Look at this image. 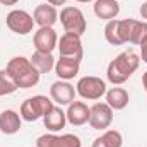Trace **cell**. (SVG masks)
I'll use <instances>...</instances> for the list:
<instances>
[{
  "mask_svg": "<svg viewBox=\"0 0 147 147\" xmlns=\"http://www.w3.org/2000/svg\"><path fill=\"white\" fill-rule=\"evenodd\" d=\"M29 60H31V63L36 67V70L39 74L51 72V70L55 69V62H57L51 53H41V51H34Z\"/></svg>",
  "mask_w": 147,
  "mask_h": 147,
  "instance_id": "cell-20",
  "label": "cell"
},
{
  "mask_svg": "<svg viewBox=\"0 0 147 147\" xmlns=\"http://www.w3.org/2000/svg\"><path fill=\"white\" fill-rule=\"evenodd\" d=\"M147 38V22L128 19V43L140 45Z\"/></svg>",
  "mask_w": 147,
  "mask_h": 147,
  "instance_id": "cell-19",
  "label": "cell"
},
{
  "mask_svg": "<svg viewBox=\"0 0 147 147\" xmlns=\"http://www.w3.org/2000/svg\"><path fill=\"white\" fill-rule=\"evenodd\" d=\"M67 115V121L74 127H80L89 123V116H91V108L82 103V101H72L69 105V108L65 111Z\"/></svg>",
  "mask_w": 147,
  "mask_h": 147,
  "instance_id": "cell-12",
  "label": "cell"
},
{
  "mask_svg": "<svg viewBox=\"0 0 147 147\" xmlns=\"http://www.w3.org/2000/svg\"><path fill=\"white\" fill-rule=\"evenodd\" d=\"M113 121V110L106 103H94L91 106L89 125L94 130H106Z\"/></svg>",
  "mask_w": 147,
  "mask_h": 147,
  "instance_id": "cell-10",
  "label": "cell"
},
{
  "mask_svg": "<svg viewBox=\"0 0 147 147\" xmlns=\"http://www.w3.org/2000/svg\"><path fill=\"white\" fill-rule=\"evenodd\" d=\"M94 14L105 21L116 19L120 14V3L116 0H94Z\"/></svg>",
  "mask_w": 147,
  "mask_h": 147,
  "instance_id": "cell-18",
  "label": "cell"
},
{
  "mask_svg": "<svg viewBox=\"0 0 147 147\" xmlns=\"http://www.w3.org/2000/svg\"><path fill=\"white\" fill-rule=\"evenodd\" d=\"M36 147H82V142L74 134H45L36 139Z\"/></svg>",
  "mask_w": 147,
  "mask_h": 147,
  "instance_id": "cell-8",
  "label": "cell"
},
{
  "mask_svg": "<svg viewBox=\"0 0 147 147\" xmlns=\"http://www.w3.org/2000/svg\"><path fill=\"white\" fill-rule=\"evenodd\" d=\"M75 91L80 98L89 99V101H96V99H101L106 94V82L101 77L86 75V77L79 79V82L75 86Z\"/></svg>",
  "mask_w": 147,
  "mask_h": 147,
  "instance_id": "cell-4",
  "label": "cell"
},
{
  "mask_svg": "<svg viewBox=\"0 0 147 147\" xmlns=\"http://www.w3.org/2000/svg\"><path fill=\"white\" fill-rule=\"evenodd\" d=\"M19 87L16 86V82L12 80V77L7 74V70H0V98L2 96H9L12 92H16Z\"/></svg>",
  "mask_w": 147,
  "mask_h": 147,
  "instance_id": "cell-23",
  "label": "cell"
},
{
  "mask_svg": "<svg viewBox=\"0 0 147 147\" xmlns=\"http://www.w3.org/2000/svg\"><path fill=\"white\" fill-rule=\"evenodd\" d=\"M21 115L14 110H3L0 113V132L5 135H14L21 130Z\"/></svg>",
  "mask_w": 147,
  "mask_h": 147,
  "instance_id": "cell-15",
  "label": "cell"
},
{
  "mask_svg": "<svg viewBox=\"0 0 147 147\" xmlns=\"http://www.w3.org/2000/svg\"><path fill=\"white\" fill-rule=\"evenodd\" d=\"M33 43H34L36 51L53 53V50L58 45V34L53 28H39L33 36Z\"/></svg>",
  "mask_w": 147,
  "mask_h": 147,
  "instance_id": "cell-11",
  "label": "cell"
},
{
  "mask_svg": "<svg viewBox=\"0 0 147 147\" xmlns=\"http://www.w3.org/2000/svg\"><path fill=\"white\" fill-rule=\"evenodd\" d=\"M75 2H80V3H87V2H92V0H75Z\"/></svg>",
  "mask_w": 147,
  "mask_h": 147,
  "instance_id": "cell-29",
  "label": "cell"
},
{
  "mask_svg": "<svg viewBox=\"0 0 147 147\" xmlns=\"http://www.w3.org/2000/svg\"><path fill=\"white\" fill-rule=\"evenodd\" d=\"M5 70L12 77V80L16 82V86L19 89L34 87L39 82V77H41V74L36 70V67L26 57H14V58H10L7 67H5Z\"/></svg>",
  "mask_w": 147,
  "mask_h": 147,
  "instance_id": "cell-2",
  "label": "cell"
},
{
  "mask_svg": "<svg viewBox=\"0 0 147 147\" xmlns=\"http://www.w3.org/2000/svg\"><path fill=\"white\" fill-rule=\"evenodd\" d=\"M142 86H144V91L147 92V70L142 74Z\"/></svg>",
  "mask_w": 147,
  "mask_h": 147,
  "instance_id": "cell-28",
  "label": "cell"
},
{
  "mask_svg": "<svg viewBox=\"0 0 147 147\" xmlns=\"http://www.w3.org/2000/svg\"><path fill=\"white\" fill-rule=\"evenodd\" d=\"M5 24H7V28H9L12 33L24 36V34H29V33L33 31V28H34V19H33V16H31L29 12L21 10V9H14V10H10V12L7 14Z\"/></svg>",
  "mask_w": 147,
  "mask_h": 147,
  "instance_id": "cell-6",
  "label": "cell"
},
{
  "mask_svg": "<svg viewBox=\"0 0 147 147\" xmlns=\"http://www.w3.org/2000/svg\"><path fill=\"white\" fill-rule=\"evenodd\" d=\"M43 123H45L46 130H50V132L55 134V132H60L62 128H65V125L69 121H67L65 111L62 110L60 106H53L51 110L43 116Z\"/></svg>",
  "mask_w": 147,
  "mask_h": 147,
  "instance_id": "cell-16",
  "label": "cell"
},
{
  "mask_svg": "<svg viewBox=\"0 0 147 147\" xmlns=\"http://www.w3.org/2000/svg\"><path fill=\"white\" fill-rule=\"evenodd\" d=\"M105 96H106V105L113 111H120L123 108H127V105L130 101L128 91L123 89V87H111L110 91H106Z\"/></svg>",
  "mask_w": 147,
  "mask_h": 147,
  "instance_id": "cell-17",
  "label": "cell"
},
{
  "mask_svg": "<svg viewBox=\"0 0 147 147\" xmlns=\"http://www.w3.org/2000/svg\"><path fill=\"white\" fill-rule=\"evenodd\" d=\"M33 19H34V24H38L39 28H53V24L58 21L57 7H53L50 3L36 5V9L33 12Z\"/></svg>",
  "mask_w": 147,
  "mask_h": 147,
  "instance_id": "cell-13",
  "label": "cell"
},
{
  "mask_svg": "<svg viewBox=\"0 0 147 147\" xmlns=\"http://www.w3.org/2000/svg\"><path fill=\"white\" fill-rule=\"evenodd\" d=\"M139 63H140V57L134 50H125L108 63L106 77L113 86L125 84L139 69Z\"/></svg>",
  "mask_w": 147,
  "mask_h": 147,
  "instance_id": "cell-1",
  "label": "cell"
},
{
  "mask_svg": "<svg viewBox=\"0 0 147 147\" xmlns=\"http://www.w3.org/2000/svg\"><path fill=\"white\" fill-rule=\"evenodd\" d=\"M53 106H55V105H53V101H51L50 98L38 94V96H33V98L26 99V101L21 105L19 115H21V118L26 120V121H36L39 118H43Z\"/></svg>",
  "mask_w": 147,
  "mask_h": 147,
  "instance_id": "cell-3",
  "label": "cell"
},
{
  "mask_svg": "<svg viewBox=\"0 0 147 147\" xmlns=\"http://www.w3.org/2000/svg\"><path fill=\"white\" fill-rule=\"evenodd\" d=\"M57 50H58L60 57H69V58H75V60H82V55H84L82 39H80V36L72 34V33H63L60 36Z\"/></svg>",
  "mask_w": 147,
  "mask_h": 147,
  "instance_id": "cell-7",
  "label": "cell"
},
{
  "mask_svg": "<svg viewBox=\"0 0 147 147\" xmlns=\"http://www.w3.org/2000/svg\"><path fill=\"white\" fill-rule=\"evenodd\" d=\"M139 12H140L142 19H146V21H147V0L142 3V5H140V10H139Z\"/></svg>",
  "mask_w": 147,
  "mask_h": 147,
  "instance_id": "cell-26",
  "label": "cell"
},
{
  "mask_svg": "<svg viewBox=\"0 0 147 147\" xmlns=\"http://www.w3.org/2000/svg\"><path fill=\"white\" fill-rule=\"evenodd\" d=\"M121 144H123V137L118 130H105L101 137L94 139L92 147H121Z\"/></svg>",
  "mask_w": 147,
  "mask_h": 147,
  "instance_id": "cell-21",
  "label": "cell"
},
{
  "mask_svg": "<svg viewBox=\"0 0 147 147\" xmlns=\"http://www.w3.org/2000/svg\"><path fill=\"white\" fill-rule=\"evenodd\" d=\"M80 69V60L69 58V57H60L55 62V72L58 75L60 80H70L74 79Z\"/></svg>",
  "mask_w": 147,
  "mask_h": 147,
  "instance_id": "cell-14",
  "label": "cell"
},
{
  "mask_svg": "<svg viewBox=\"0 0 147 147\" xmlns=\"http://www.w3.org/2000/svg\"><path fill=\"white\" fill-rule=\"evenodd\" d=\"M75 94H77V91L69 80H57L50 87L51 101L57 103L58 106H69L75 99Z\"/></svg>",
  "mask_w": 147,
  "mask_h": 147,
  "instance_id": "cell-9",
  "label": "cell"
},
{
  "mask_svg": "<svg viewBox=\"0 0 147 147\" xmlns=\"http://www.w3.org/2000/svg\"><path fill=\"white\" fill-rule=\"evenodd\" d=\"M140 46V60L144 62V63H147V38L139 45Z\"/></svg>",
  "mask_w": 147,
  "mask_h": 147,
  "instance_id": "cell-24",
  "label": "cell"
},
{
  "mask_svg": "<svg viewBox=\"0 0 147 147\" xmlns=\"http://www.w3.org/2000/svg\"><path fill=\"white\" fill-rule=\"evenodd\" d=\"M46 3H50L53 7H60V5H65L67 0H46Z\"/></svg>",
  "mask_w": 147,
  "mask_h": 147,
  "instance_id": "cell-25",
  "label": "cell"
},
{
  "mask_svg": "<svg viewBox=\"0 0 147 147\" xmlns=\"http://www.w3.org/2000/svg\"><path fill=\"white\" fill-rule=\"evenodd\" d=\"M105 39L113 46L123 45V41L120 38V33H118V19H111V21L106 22V26H105Z\"/></svg>",
  "mask_w": 147,
  "mask_h": 147,
  "instance_id": "cell-22",
  "label": "cell"
},
{
  "mask_svg": "<svg viewBox=\"0 0 147 147\" xmlns=\"http://www.w3.org/2000/svg\"><path fill=\"white\" fill-rule=\"evenodd\" d=\"M19 0H0V3L2 5H16Z\"/></svg>",
  "mask_w": 147,
  "mask_h": 147,
  "instance_id": "cell-27",
  "label": "cell"
},
{
  "mask_svg": "<svg viewBox=\"0 0 147 147\" xmlns=\"http://www.w3.org/2000/svg\"><path fill=\"white\" fill-rule=\"evenodd\" d=\"M60 22H62L65 33H72L77 36H82L87 29V22H86L82 10L77 7H70V5L63 7L60 10Z\"/></svg>",
  "mask_w": 147,
  "mask_h": 147,
  "instance_id": "cell-5",
  "label": "cell"
}]
</instances>
